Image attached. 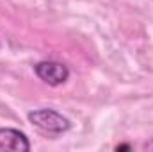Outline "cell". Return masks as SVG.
<instances>
[{
	"instance_id": "cell-3",
	"label": "cell",
	"mask_w": 153,
	"mask_h": 152,
	"mask_svg": "<svg viewBox=\"0 0 153 152\" xmlns=\"http://www.w3.org/2000/svg\"><path fill=\"white\" fill-rule=\"evenodd\" d=\"M0 150L27 152L30 150V143L27 136L16 129H0Z\"/></svg>"
},
{
	"instance_id": "cell-1",
	"label": "cell",
	"mask_w": 153,
	"mask_h": 152,
	"mask_svg": "<svg viewBox=\"0 0 153 152\" xmlns=\"http://www.w3.org/2000/svg\"><path fill=\"white\" fill-rule=\"evenodd\" d=\"M29 120L45 132H52V134H61V132H66L70 127H71V122L59 114L53 109H36V111H30L29 113Z\"/></svg>"
},
{
	"instance_id": "cell-2",
	"label": "cell",
	"mask_w": 153,
	"mask_h": 152,
	"mask_svg": "<svg viewBox=\"0 0 153 152\" xmlns=\"http://www.w3.org/2000/svg\"><path fill=\"white\" fill-rule=\"evenodd\" d=\"M34 70H36V75L41 81H45L46 84H50V86H59V84L66 82L68 77H70L68 66H64L62 63H55V61L38 63L34 66Z\"/></svg>"
}]
</instances>
